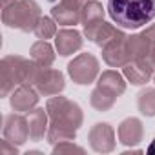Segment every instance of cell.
I'll list each match as a JSON object with an SVG mask.
<instances>
[{"mask_svg":"<svg viewBox=\"0 0 155 155\" xmlns=\"http://www.w3.org/2000/svg\"><path fill=\"white\" fill-rule=\"evenodd\" d=\"M108 15L124 29H137L155 18V0H108Z\"/></svg>","mask_w":155,"mask_h":155,"instance_id":"cell-1","label":"cell"},{"mask_svg":"<svg viewBox=\"0 0 155 155\" xmlns=\"http://www.w3.org/2000/svg\"><path fill=\"white\" fill-rule=\"evenodd\" d=\"M40 18H42L40 6L35 0H17L15 4L2 9V22L8 28L20 29L24 33L35 31Z\"/></svg>","mask_w":155,"mask_h":155,"instance_id":"cell-2","label":"cell"},{"mask_svg":"<svg viewBox=\"0 0 155 155\" xmlns=\"http://www.w3.org/2000/svg\"><path fill=\"white\" fill-rule=\"evenodd\" d=\"M48 115H49V122L51 124H58L69 130H79L84 122V113L81 110V106L66 99V97H51L46 104Z\"/></svg>","mask_w":155,"mask_h":155,"instance_id":"cell-3","label":"cell"},{"mask_svg":"<svg viewBox=\"0 0 155 155\" xmlns=\"http://www.w3.org/2000/svg\"><path fill=\"white\" fill-rule=\"evenodd\" d=\"M99 69H101L99 58L91 53H81L68 64V73L71 81L81 86L95 82V79L99 77Z\"/></svg>","mask_w":155,"mask_h":155,"instance_id":"cell-4","label":"cell"},{"mask_svg":"<svg viewBox=\"0 0 155 155\" xmlns=\"http://www.w3.org/2000/svg\"><path fill=\"white\" fill-rule=\"evenodd\" d=\"M24 57L20 55H8L0 62V95L8 97L13 93L15 86H20L18 82V66Z\"/></svg>","mask_w":155,"mask_h":155,"instance_id":"cell-5","label":"cell"},{"mask_svg":"<svg viewBox=\"0 0 155 155\" xmlns=\"http://www.w3.org/2000/svg\"><path fill=\"white\" fill-rule=\"evenodd\" d=\"M33 88L44 95V97H53L58 95L64 88H66V81H64V75L58 69H51V68H42L37 81L33 84Z\"/></svg>","mask_w":155,"mask_h":155,"instance_id":"cell-6","label":"cell"},{"mask_svg":"<svg viewBox=\"0 0 155 155\" xmlns=\"http://www.w3.org/2000/svg\"><path fill=\"white\" fill-rule=\"evenodd\" d=\"M88 140L93 151L110 153L115 150V130L108 122H97L88 133Z\"/></svg>","mask_w":155,"mask_h":155,"instance_id":"cell-7","label":"cell"},{"mask_svg":"<svg viewBox=\"0 0 155 155\" xmlns=\"http://www.w3.org/2000/svg\"><path fill=\"white\" fill-rule=\"evenodd\" d=\"M84 35H86L88 40H91L93 44H97L101 48H104V46H108V44L126 37L119 28H115L113 24H108L104 20H101V22H97L93 26L84 28Z\"/></svg>","mask_w":155,"mask_h":155,"instance_id":"cell-8","label":"cell"},{"mask_svg":"<svg viewBox=\"0 0 155 155\" xmlns=\"http://www.w3.org/2000/svg\"><path fill=\"white\" fill-rule=\"evenodd\" d=\"M4 139L11 140L13 144L20 146L29 139V124L28 117H22L18 113H11L4 117V128H2Z\"/></svg>","mask_w":155,"mask_h":155,"instance_id":"cell-9","label":"cell"},{"mask_svg":"<svg viewBox=\"0 0 155 155\" xmlns=\"http://www.w3.org/2000/svg\"><path fill=\"white\" fill-rule=\"evenodd\" d=\"M122 75L128 79V82H131L133 86H144L146 82H150L155 75V68L140 58V60H130L124 68H122Z\"/></svg>","mask_w":155,"mask_h":155,"instance_id":"cell-10","label":"cell"},{"mask_svg":"<svg viewBox=\"0 0 155 155\" xmlns=\"http://www.w3.org/2000/svg\"><path fill=\"white\" fill-rule=\"evenodd\" d=\"M102 58L111 68H124L131 60V55L128 49V37L119 38V40L104 46L102 48Z\"/></svg>","mask_w":155,"mask_h":155,"instance_id":"cell-11","label":"cell"},{"mask_svg":"<svg viewBox=\"0 0 155 155\" xmlns=\"http://www.w3.org/2000/svg\"><path fill=\"white\" fill-rule=\"evenodd\" d=\"M38 91L29 86V84H20L17 90H13V93L9 95V104L15 111H20V113H28L31 111L37 102H38Z\"/></svg>","mask_w":155,"mask_h":155,"instance_id":"cell-12","label":"cell"},{"mask_svg":"<svg viewBox=\"0 0 155 155\" xmlns=\"http://www.w3.org/2000/svg\"><path fill=\"white\" fill-rule=\"evenodd\" d=\"M84 44L82 35L77 29H60L55 35V48L60 57H69L77 53Z\"/></svg>","mask_w":155,"mask_h":155,"instance_id":"cell-13","label":"cell"},{"mask_svg":"<svg viewBox=\"0 0 155 155\" xmlns=\"http://www.w3.org/2000/svg\"><path fill=\"white\" fill-rule=\"evenodd\" d=\"M117 133H119V140L124 146H137L144 139V126H142L140 119L130 117V119H124L119 124Z\"/></svg>","mask_w":155,"mask_h":155,"instance_id":"cell-14","label":"cell"},{"mask_svg":"<svg viewBox=\"0 0 155 155\" xmlns=\"http://www.w3.org/2000/svg\"><path fill=\"white\" fill-rule=\"evenodd\" d=\"M28 124H29V139L31 140H42L44 135H48V128H49V115L48 110L44 111V108H33L31 111H28Z\"/></svg>","mask_w":155,"mask_h":155,"instance_id":"cell-15","label":"cell"},{"mask_svg":"<svg viewBox=\"0 0 155 155\" xmlns=\"http://www.w3.org/2000/svg\"><path fill=\"white\" fill-rule=\"evenodd\" d=\"M97 86L113 97H120L126 91V77L115 69H108V71H102L99 75Z\"/></svg>","mask_w":155,"mask_h":155,"instance_id":"cell-16","label":"cell"},{"mask_svg":"<svg viewBox=\"0 0 155 155\" xmlns=\"http://www.w3.org/2000/svg\"><path fill=\"white\" fill-rule=\"evenodd\" d=\"M29 55H31V60H35L37 64H40L44 68H49L55 62V49H53V46L48 40H42V38L37 40L31 46Z\"/></svg>","mask_w":155,"mask_h":155,"instance_id":"cell-17","label":"cell"},{"mask_svg":"<svg viewBox=\"0 0 155 155\" xmlns=\"http://www.w3.org/2000/svg\"><path fill=\"white\" fill-rule=\"evenodd\" d=\"M155 46L142 35V33H137V35H130L128 37V49H130V55H131V60H140V58H146L151 49Z\"/></svg>","mask_w":155,"mask_h":155,"instance_id":"cell-18","label":"cell"},{"mask_svg":"<svg viewBox=\"0 0 155 155\" xmlns=\"http://www.w3.org/2000/svg\"><path fill=\"white\" fill-rule=\"evenodd\" d=\"M104 20V8L101 2H97V0H88V2L82 6L81 9V22L84 28L88 26H93L97 22Z\"/></svg>","mask_w":155,"mask_h":155,"instance_id":"cell-19","label":"cell"},{"mask_svg":"<svg viewBox=\"0 0 155 155\" xmlns=\"http://www.w3.org/2000/svg\"><path fill=\"white\" fill-rule=\"evenodd\" d=\"M51 17L60 26H75L81 22V9H73L64 4H57L51 9Z\"/></svg>","mask_w":155,"mask_h":155,"instance_id":"cell-20","label":"cell"},{"mask_svg":"<svg viewBox=\"0 0 155 155\" xmlns=\"http://www.w3.org/2000/svg\"><path fill=\"white\" fill-rule=\"evenodd\" d=\"M137 108L144 117H155V88H146L137 95Z\"/></svg>","mask_w":155,"mask_h":155,"instance_id":"cell-21","label":"cell"},{"mask_svg":"<svg viewBox=\"0 0 155 155\" xmlns=\"http://www.w3.org/2000/svg\"><path fill=\"white\" fill-rule=\"evenodd\" d=\"M48 142L49 144H58V142H66V140H75L77 137V130H69V128H64V126H58V124H51L49 122V128H48Z\"/></svg>","mask_w":155,"mask_h":155,"instance_id":"cell-22","label":"cell"},{"mask_svg":"<svg viewBox=\"0 0 155 155\" xmlns=\"http://www.w3.org/2000/svg\"><path fill=\"white\" fill-rule=\"evenodd\" d=\"M115 101H117V97L106 93V91L101 90L99 86H97V88L91 91V95H90V102H91V106H93L95 110H99V111H108V110L115 104Z\"/></svg>","mask_w":155,"mask_h":155,"instance_id":"cell-23","label":"cell"},{"mask_svg":"<svg viewBox=\"0 0 155 155\" xmlns=\"http://www.w3.org/2000/svg\"><path fill=\"white\" fill-rule=\"evenodd\" d=\"M33 33H35L38 38H42V40L53 38V37L57 35V22H55V18L42 17V18L38 20V24H37V28H35Z\"/></svg>","mask_w":155,"mask_h":155,"instance_id":"cell-24","label":"cell"},{"mask_svg":"<svg viewBox=\"0 0 155 155\" xmlns=\"http://www.w3.org/2000/svg\"><path fill=\"white\" fill-rule=\"evenodd\" d=\"M53 153H55V155H62V153H84V148L73 144L71 140H66V142H58V144H55Z\"/></svg>","mask_w":155,"mask_h":155,"instance_id":"cell-25","label":"cell"},{"mask_svg":"<svg viewBox=\"0 0 155 155\" xmlns=\"http://www.w3.org/2000/svg\"><path fill=\"white\" fill-rule=\"evenodd\" d=\"M17 153H18V148L11 140L4 139L2 142H0V155H17Z\"/></svg>","mask_w":155,"mask_h":155,"instance_id":"cell-26","label":"cell"},{"mask_svg":"<svg viewBox=\"0 0 155 155\" xmlns=\"http://www.w3.org/2000/svg\"><path fill=\"white\" fill-rule=\"evenodd\" d=\"M88 2V0H60V4L68 6V8H73V9H82V6Z\"/></svg>","mask_w":155,"mask_h":155,"instance_id":"cell-27","label":"cell"},{"mask_svg":"<svg viewBox=\"0 0 155 155\" xmlns=\"http://www.w3.org/2000/svg\"><path fill=\"white\" fill-rule=\"evenodd\" d=\"M142 35H144V37H146V38H148V40H150L153 46H155V24L148 26V28L142 31Z\"/></svg>","mask_w":155,"mask_h":155,"instance_id":"cell-28","label":"cell"},{"mask_svg":"<svg viewBox=\"0 0 155 155\" xmlns=\"http://www.w3.org/2000/svg\"><path fill=\"white\" fill-rule=\"evenodd\" d=\"M17 0H2V9L4 8H8V6H11V4H15Z\"/></svg>","mask_w":155,"mask_h":155,"instance_id":"cell-29","label":"cell"},{"mask_svg":"<svg viewBox=\"0 0 155 155\" xmlns=\"http://www.w3.org/2000/svg\"><path fill=\"white\" fill-rule=\"evenodd\" d=\"M148 153H155V140L150 144V148H148Z\"/></svg>","mask_w":155,"mask_h":155,"instance_id":"cell-30","label":"cell"},{"mask_svg":"<svg viewBox=\"0 0 155 155\" xmlns=\"http://www.w3.org/2000/svg\"><path fill=\"white\" fill-rule=\"evenodd\" d=\"M153 82H155V75H153Z\"/></svg>","mask_w":155,"mask_h":155,"instance_id":"cell-31","label":"cell"}]
</instances>
